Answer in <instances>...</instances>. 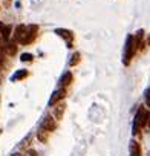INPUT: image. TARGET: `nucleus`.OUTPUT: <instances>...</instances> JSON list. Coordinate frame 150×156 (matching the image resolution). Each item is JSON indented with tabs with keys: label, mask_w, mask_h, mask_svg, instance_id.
<instances>
[{
	"label": "nucleus",
	"mask_w": 150,
	"mask_h": 156,
	"mask_svg": "<svg viewBox=\"0 0 150 156\" xmlns=\"http://www.w3.org/2000/svg\"><path fill=\"white\" fill-rule=\"evenodd\" d=\"M136 49H138V44H136V41H135V38H133V35H129V37H127V43H126V54H124V64H129V63H130V60H132V57H133V54L136 52Z\"/></svg>",
	"instance_id": "f257e3e1"
},
{
	"label": "nucleus",
	"mask_w": 150,
	"mask_h": 156,
	"mask_svg": "<svg viewBox=\"0 0 150 156\" xmlns=\"http://www.w3.org/2000/svg\"><path fill=\"white\" fill-rule=\"evenodd\" d=\"M147 118H148V112L145 110V109H139L138 110V113H136V116H135V124H133V133L136 135L138 132H139V129L142 127V126H145L147 124Z\"/></svg>",
	"instance_id": "f03ea898"
},
{
	"label": "nucleus",
	"mask_w": 150,
	"mask_h": 156,
	"mask_svg": "<svg viewBox=\"0 0 150 156\" xmlns=\"http://www.w3.org/2000/svg\"><path fill=\"white\" fill-rule=\"evenodd\" d=\"M37 32H38V28H37L35 25L28 26V28H26L25 35H23V37H22V40H20V44H29V43L37 37Z\"/></svg>",
	"instance_id": "7ed1b4c3"
},
{
	"label": "nucleus",
	"mask_w": 150,
	"mask_h": 156,
	"mask_svg": "<svg viewBox=\"0 0 150 156\" xmlns=\"http://www.w3.org/2000/svg\"><path fill=\"white\" fill-rule=\"evenodd\" d=\"M41 129H45V130H48V132L55 130V129H57V122H55V119L51 118V116L43 118V121H41Z\"/></svg>",
	"instance_id": "20e7f679"
},
{
	"label": "nucleus",
	"mask_w": 150,
	"mask_h": 156,
	"mask_svg": "<svg viewBox=\"0 0 150 156\" xmlns=\"http://www.w3.org/2000/svg\"><path fill=\"white\" fill-rule=\"evenodd\" d=\"M64 95H66L64 89H60V90L54 92V95H52V97H51V100H49V104H51V106H55L58 101H63Z\"/></svg>",
	"instance_id": "39448f33"
},
{
	"label": "nucleus",
	"mask_w": 150,
	"mask_h": 156,
	"mask_svg": "<svg viewBox=\"0 0 150 156\" xmlns=\"http://www.w3.org/2000/svg\"><path fill=\"white\" fill-rule=\"evenodd\" d=\"M64 110H66V104H64L63 101H58V103L55 104V107H54V115H55V118H57V119H61L63 115H64Z\"/></svg>",
	"instance_id": "423d86ee"
},
{
	"label": "nucleus",
	"mask_w": 150,
	"mask_h": 156,
	"mask_svg": "<svg viewBox=\"0 0 150 156\" xmlns=\"http://www.w3.org/2000/svg\"><path fill=\"white\" fill-rule=\"evenodd\" d=\"M26 28H28V26H25V25H19V26L16 28V32H14V41L20 43L22 37H23L25 32H26Z\"/></svg>",
	"instance_id": "0eeeda50"
},
{
	"label": "nucleus",
	"mask_w": 150,
	"mask_h": 156,
	"mask_svg": "<svg viewBox=\"0 0 150 156\" xmlns=\"http://www.w3.org/2000/svg\"><path fill=\"white\" fill-rule=\"evenodd\" d=\"M55 32H57V34H58L60 37H63V38H66V40H67L69 43H70V41L73 40V34H72L70 31H67V29H57Z\"/></svg>",
	"instance_id": "6e6552de"
},
{
	"label": "nucleus",
	"mask_w": 150,
	"mask_h": 156,
	"mask_svg": "<svg viewBox=\"0 0 150 156\" xmlns=\"http://www.w3.org/2000/svg\"><path fill=\"white\" fill-rule=\"evenodd\" d=\"M37 138H38V141H40V142L46 144V142H48V138H49V132H48V130H45V129H40V130L37 132Z\"/></svg>",
	"instance_id": "1a4fd4ad"
},
{
	"label": "nucleus",
	"mask_w": 150,
	"mask_h": 156,
	"mask_svg": "<svg viewBox=\"0 0 150 156\" xmlns=\"http://www.w3.org/2000/svg\"><path fill=\"white\" fill-rule=\"evenodd\" d=\"M130 156H141V147L138 142H130Z\"/></svg>",
	"instance_id": "9d476101"
},
{
	"label": "nucleus",
	"mask_w": 150,
	"mask_h": 156,
	"mask_svg": "<svg viewBox=\"0 0 150 156\" xmlns=\"http://www.w3.org/2000/svg\"><path fill=\"white\" fill-rule=\"evenodd\" d=\"M72 83V73L70 72H66L61 78V86H69Z\"/></svg>",
	"instance_id": "9b49d317"
},
{
	"label": "nucleus",
	"mask_w": 150,
	"mask_h": 156,
	"mask_svg": "<svg viewBox=\"0 0 150 156\" xmlns=\"http://www.w3.org/2000/svg\"><path fill=\"white\" fill-rule=\"evenodd\" d=\"M11 31H12V26H3V29H2V38L3 40H9Z\"/></svg>",
	"instance_id": "f8f14e48"
},
{
	"label": "nucleus",
	"mask_w": 150,
	"mask_h": 156,
	"mask_svg": "<svg viewBox=\"0 0 150 156\" xmlns=\"http://www.w3.org/2000/svg\"><path fill=\"white\" fill-rule=\"evenodd\" d=\"M6 52H8L9 55H14V54L17 52V46H16V43H8V44H6Z\"/></svg>",
	"instance_id": "ddd939ff"
},
{
	"label": "nucleus",
	"mask_w": 150,
	"mask_h": 156,
	"mask_svg": "<svg viewBox=\"0 0 150 156\" xmlns=\"http://www.w3.org/2000/svg\"><path fill=\"white\" fill-rule=\"evenodd\" d=\"M80 61V54L78 52H75L73 55H72V60H70V66H75V64H77Z\"/></svg>",
	"instance_id": "4468645a"
},
{
	"label": "nucleus",
	"mask_w": 150,
	"mask_h": 156,
	"mask_svg": "<svg viewBox=\"0 0 150 156\" xmlns=\"http://www.w3.org/2000/svg\"><path fill=\"white\" fill-rule=\"evenodd\" d=\"M32 60V55L31 54H23L22 55V61H31Z\"/></svg>",
	"instance_id": "2eb2a0df"
},
{
	"label": "nucleus",
	"mask_w": 150,
	"mask_h": 156,
	"mask_svg": "<svg viewBox=\"0 0 150 156\" xmlns=\"http://www.w3.org/2000/svg\"><path fill=\"white\" fill-rule=\"evenodd\" d=\"M25 75H26V70H23V72H20V73H17V75H16L14 78H16V80H19V78H23Z\"/></svg>",
	"instance_id": "dca6fc26"
},
{
	"label": "nucleus",
	"mask_w": 150,
	"mask_h": 156,
	"mask_svg": "<svg viewBox=\"0 0 150 156\" xmlns=\"http://www.w3.org/2000/svg\"><path fill=\"white\" fill-rule=\"evenodd\" d=\"M26 156H37V151L35 150H28L26 151Z\"/></svg>",
	"instance_id": "f3484780"
},
{
	"label": "nucleus",
	"mask_w": 150,
	"mask_h": 156,
	"mask_svg": "<svg viewBox=\"0 0 150 156\" xmlns=\"http://www.w3.org/2000/svg\"><path fill=\"white\" fill-rule=\"evenodd\" d=\"M2 29H3V25L0 23V40H2Z\"/></svg>",
	"instance_id": "a211bd4d"
},
{
	"label": "nucleus",
	"mask_w": 150,
	"mask_h": 156,
	"mask_svg": "<svg viewBox=\"0 0 150 156\" xmlns=\"http://www.w3.org/2000/svg\"><path fill=\"white\" fill-rule=\"evenodd\" d=\"M147 124H148V127H150V113H148V118H147Z\"/></svg>",
	"instance_id": "6ab92c4d"
},
{
	"label": "nucleus",
	"mask_w": 150,
	"mask_h": 156,
	"mask_svg": "<svg viewBox=\"0 0 150 156\" xmlns=\"http://www.w3.org/2000/svg\"><path fill=\"white\" fill-rule=\"evenodd\" d=\"M0 83H2V76H0Z\"/></svg>",
	"instance_id": "aec40b11"
},
{
	"label": "nucleus",
	"mask_w": 150,
	"mask_h": 156,
	"mask_svg": "<svg viewBox=\"0 0 150 156\" xmlns=\"http://www.w3.org/2000/svg\"><path fill=\"white\" fill-rule=\"evenodd\" d=\"M12 156H20V154H12Z\"/></svg>",
	"instance_id": "412c9836"
}]
</instances>
